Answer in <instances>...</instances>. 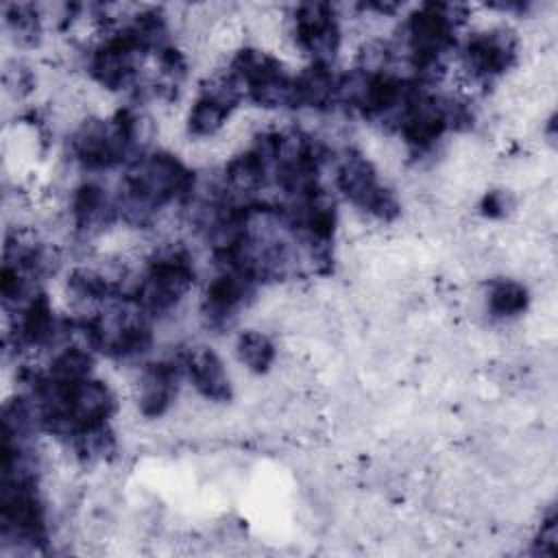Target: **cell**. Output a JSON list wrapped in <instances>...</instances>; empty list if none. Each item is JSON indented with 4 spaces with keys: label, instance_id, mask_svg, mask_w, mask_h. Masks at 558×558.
Listing matches in <instances>:
<instances>
[{
    "label": "cell",
    "instance_id": "obj_1",
    "mask_svg": "<svg viewBox=\"0 0 558 558\" xmlns=\"http://www.w3.org/2000/svg\"><path fill=\"white\" fill-rule=\"evenodd\" d=\"M192 279L187 253L181 246H166L153 257L148 272L137 283L135 301L148 316H161L183 299Z\"/></svg>",
    "mask_w": 558,
    "mask_h": 558
},
{
    "label": "cell",
    "instance_id": "obj_2",
    "mask_svg": "<svg viewBox=\"0 0 558 558\" xmlns=\"http://www.w3.org/2000/svg\"><path fill=\"white\" fill-rule=\"evenodd\" d=\"M338 187L353 205L381 220H392L399 214L397 198L377 181L371 161L357 153H349L342 159L338 170Z\"/></svg>",
    "mask_w": 558,
    "mask_h": 558
},
{
    "label": "cell",
    "instance_id": "obj_3",
    "mask_svg": "<svg viewBox=\"0 0 558 558\" xmlns=\"http://www.w3.org/2000/svg\"><path fill=\"white\" fill-rule=\"evenodd\" d=\"M296 41L314 63L329 65L340 48V31L333 15V9L325 2H307L296 9L294 17Z\"/></svg>",
    "mask_w": 558,
    "mask_h": 558
},
{
    "label": "cell",
    "instance_id": "obj_4",
    "mask_svg": "<svg viewBox=\"0 0 558 558\" xmlns=\"http://www.w3.org/2000/svg\"><path fill=\"white\" fill-rule=\"evenodd\" d=\"M142 52H146L142 44L129 28H124L94 52L89 72L100 85L109 89L126 87L135 78Z\"/></svg>",
    "mask_w": 558,
    "mask_h": 558
},
{
    "label": "cell",
    "instance_id": "obj_5",
    "mask_svg": "<svg viewBox=\"0 0 558 558\" xmlns=\"http://www.w3.org/2000/svg\"><path fill=\"white\" fill-rule=\"evenodd\" d=\"M253 279L233 270H225L218 275L205 292L203 314L211 327H229L235 318V312L253 292Z\"/></svg>",
    "mask_w": 558,
    "mask_h": 558
},
{
    "label": "cell",
    "instance_id": "obj_6",
    "mask_svg": "<svg viewBox=\"0 0 558 558\" xmlns=\"http://www.w3.org/2000/svg\"><path fill=\"white\" fill-rule=\"evenodd\" d=\"M514 50H517V41H514L512 33L490 31V33L475 35L466 44L464 61L475 76L490 78L495 74L506 72L512 65L514 54H517Z\"/></svg>",
    "mask_w": 558,
    "mask_h": 558
},
{
    "label": "cell",
    "instance_id": "obj_7",
    "mask_svg": "<svg viewBox=\"0 0 558 558\" xmlns=\"http://www.w3.org/2000/svg\"><path fill=\"white\" fill-rule=\"evenodd\" d=\"M183 366L194 384V388L214 401H229L231 399V384L229 377L225 373V366L220 362V357L207 349V347H196L190 349Z\"/></svg>",
    "mask_w": 558,
    "mask_h": 558
},
{
    "label": "cell",
    "instance_id": "obj_8",
    "mask_svg": "<svg viewBox=\"0 0 558 558\" xmlns=\"http://www.w3.org/2000/svg\"><path fill=\"white\" fill-rule=\"evenodd\" d=\"M179 371L174 364L155 362L142 371L137 386V403L144 416H161L177 392Z\"/></svg>",
    "mask_w": 558,
    "mask_h": 558
},
{
    "label": "cell",
    "instance_id": "obj_9",
    "mask_svg": "<svg viewBox=\"0 0 558 558\" xmlns=\"http://www.w3.org/2000/svg\"><path fill=\"white\" fill-rule=\"evenodd\" d=\"M68 329V327H65ZM61 323L54 318L50 301L46 294L33 296L17 323V342L20 344H33V347H44L54 342L59 331H65Z\"/></svg>",
    "mask_w": 558,
    "mask_h": 558
},
{
    "label": "cell",
    "instance_id": "obj_10",
    "mask_svg": "<svg viewBox=\"0 0 558 558\" xmlns=\"http://www.w3.org/2000/svg\"><path fill=\"white\" fill-rule=\"evenodd\" d=\"M72 209H74L76 227L83 231H92L107 225L118 211V207L107 198L105 190L96 183H83L74 192Z\"/></svg>",
    "mask_w": 558,
    "mask_h": 558
},
{
    "label": "cell",
    "instance_id": "obj_11",
    "mask_svg": "<svg viewBox=\"0 0 558 558\" xmlns=\"http://www.w3.org/2000/svg\"><path fill=\"white\" fill-rule=\"evenodd\" d=\"M338 78L329 72V65L312 63L305 72L294 76L296 107L323 109L336 100Z\"/></svg>",
    "mask_w": 558,
    "mask_h": 558
},
{
    "label": "cell",
    "instance_id": "obj_12",
    "mask_svg": "<svg viewBox=\"0 0 558 558\" xmlns=\"http://www.w3.org/2000/svg\"><path fill=\"white\" fill-rule=\"evenodd\" d=\"M270 170L264 159L251 148L238 157H233L225 170L227 185L235 192H253L266 183Z\"/></svg>",
    "mask_w": 558,
    "mask_h": 558
},
{
    "label": "cell",
    "instance_id": "obj_13",
    "mask_svg": "<svg viewBox=\"0 0 558 558\" xmlns=\"http://www.w3.org/2000/svg\"><path fill=\"white\" fill-rule=\"evenodd\" d=\"M92 355L81 349V347H72V349H65L61 351L52 364H50V373L48 377L57 384H63V386H74V384H81L85 379H89V373H92Z\"/></svg>",
    "mask_w": 558,
    "mask_h": 558
},
{
    "label": "cell",
    "instance_id": "obj_14",
    "mask_svg": "<svg viewBox=\"0 0 558 558\" xmlns=\"http://www.w3.org/2000/svg\"><path fill=\"white\" fill-rule=\"evenodd\" d=\"M229 111H231V107H227L225 102L201 94V98L190 109L187 129H190L192 135H198V137L214 135L222 126V122L227 120Z\"/></svg>",
    "mask_w": 558,
    "mask_h": 558
},
{
    "label": "cell",
    "instance_id": "obj_15",
    "mask_svg": "<svg viewBox=\"0 0 558 558\" xmlns=\"http://www.w3.org/2000/svg\"><path fill=\"white\" fill-rule=\"evenodd\" d=\"M240 362L253 373H266L275 360V344L259 331H244L235 344Z\"/></svg>",
    "mask_w": 558,
    "mask_h": 558
},
{
    "label": "cell",
    "instance_id": "obj_16",
    "mask_svg": "<svg viewBox=\"0 0 558 558\" xmlns=\"http://www.w3.org/2000/svg\"><path fill=\"white\" fill-rule=\"evenodd\" d=\"M488 307L495 316H517L527 307V290L517 281H495L488 292Z\"/></svg>",
    "mask_w": 558,
    "mask_h": 558
},
{
    "label": "cell",
    "instance_id": "obj_17",
    "mask_svg": "<svg viewBox=\"0 0 558 558\" xmlns=\"http://www.w3.org/2000/svg\"><path fill=\"white\" fill-rule=\"evenodd\" d=\"M72 442H74L76 453L85 460H102L116 449V440H113V434L107 427V423L76 432L72 436Z\"/></svg>",
    "mask_w": 558,
    "mask_h": 558
},
{
    "label": "cell",
    "instance_id": "obj_18",
    "mask_svg": "<svg viewBox=\"0 0 558 558\" xmlns=\"http://www.w3.org/2000/svg\"><path fill=\"white\" fill-rule=\"evenodd\" d=\"M7 22L20 41L33 44L39 37V17L31 4H11L7 11Z\"/></svg>",
    "mask_w": 558,
    "mask_h": 558
}]
</instances>
